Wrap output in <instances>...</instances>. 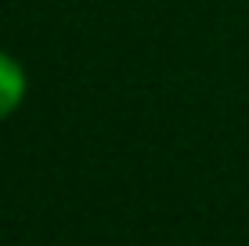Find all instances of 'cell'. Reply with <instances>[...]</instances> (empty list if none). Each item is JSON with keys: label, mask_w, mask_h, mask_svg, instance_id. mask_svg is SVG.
Masks as SVG:
<instances>
[{"label": "cell", "mask_w": 249, "mask_h": 246, "mask_svg": "<svg viewBox=\"0 0 249 246\" xmlns=\"http://www.w3.org/2000/svg\"><path fill=\"white\" fill-rule=\"evenodd\" d=\"M25 91H29V80H25L22 62H15L7 51H0V120L18 113V105L25 101Z\"/></svg>", "instance_id": "1"}]
</instances>
